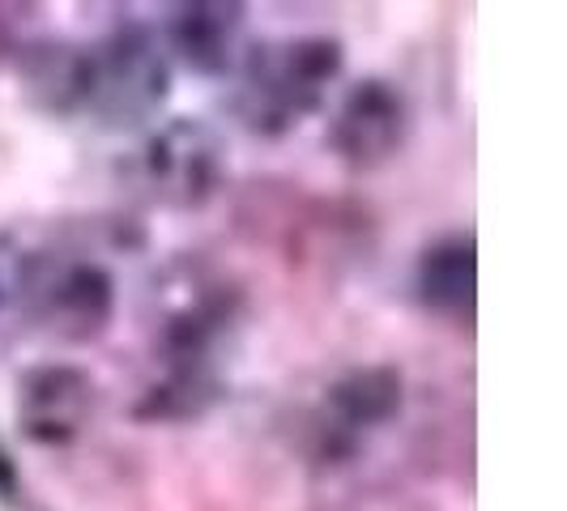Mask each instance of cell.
Wrapping results in <instances>:
<instances>
[{
    "label": "cell",
    "mask_w": 567,
    "mask_h": 511,
    "mask_svg": "<svg viewBox=\"0 0 567 511\" xmlns=\"http://www.w3.org/2000/svg\"><path fill=\"white\" fill-rule=\"evenodd\" d=\"M142 179L167 209H200L227 179V142L197 115H175L150 133L142 149Z\"/></svg>",
    "instance_id": "obj_6"
},
{
    "label": "cell",
    "mask_w": 567,
    "mask_h": 511,
    "mask_svg": "<svg viewBox=\"0 0 567 511\" xmlns=\"http://www.w3.org/2000/svg\"><path fill=\"white\" fill-rule=\"evenodd\" d=\"M99 405L94 375L73 363H39L18 375L13 418L34 448H69L85 435Z\"/></svg>",
    "instance_id": "obj_8"
},
{
    "label": "cell",
    "mask_w": 567,
    "mask_h": 511,
    "mask_svg": "<svg viewBox=\"0 0 567 511\" xmlns=\"http://www.w3.org/2000/svg\"><path fill=\"white\" fill-rule=\"evenodd\" d=\"M22 85L27 98L48 115H82L85 103V48L82 43H30L22 52Z\"/></svg>",
    "instance_id": "obj_11"
},
{
    "label": "cell",
    "mask_w": 567,
    "mask_h": 511,
    "mask_svg": "<svg viewBox=\"0 0 567 511\" xmlns=\"http://www.w3.org/2000/svg\"><path fill=\"white\" fill-rule=\"evenodd\" d=\"M235 328H239V303L227 290L197 294L179 312H171L163 324V341H158L163 375L145 388L133 414L142 423L205 418L227 393L223 363H227Z\"/></svg>",
    "instance_id": "obj_2"
},
{
    "label": "cell",
    "mask_w": 567,
    "mask_h": 511,
    "mask_svg": "<svg viewBox=\"0 0 567 511\" xmlns=\"http://www.w3.org/2000/svg\"><path fill=\"white\" fill-rule=\"evenodd\" d=\"M18 494H22L18 460H13V452L0 444V503H4V508H13V503H18Z\"/></svg>",
    "instance_id": "obj_12"
},
{
    "label": "cell",
    "mask_w": 567,
    "mask_h": 511,
    "mask_svg": "<svg viewBox=\"0 0 567 511\" xmlns=\"http://www.w3.org/2000/svg\"><path fill=\"white\" fill-rule=\"evenodd\" d=\"M405 405V375L389 363H368L338 375L312 414V444L324 465H346L368 448Z\"/></svg>",
    "instance_id": "obj_5"
},
{
    "label": "cell",
    "mask_w": 567,
    "mask_h": 511,
    "mask_svg": "<svg viewBox=\"0 0 567 511\" xmlns=\"http://www.w3.org/2000/svg\"><path fill=\"white\" fill-rule=\"evenodd\" d=\"M13 299L39 333L69 345L99 341L115 320L112 269L90 255L22 252Z\"/></svg>",
    "instance_id": "obj_4"
},
{
    "label": "cell",
    "mask_w": 567,
    "mask_h": 511,
    "mask_svg": "<svg viewBox=\"0 0 567 511\" xmlns=\"http://www.w3.org/2000/svg\"><path fill=\"white\" fill-rule=\"evenodd\" d=\"M18 264H22V252H13V248H4V239H0V307L13 299V290H18Z\"/></svg>",
    "instance_id": "obj_13"
},
{
    "label": "cell",
    "mask_w": 567,
    "mask_h": 511,
    "mask_svg": "<svg viewBox=\"0 0 567 511\" xmlns=\"http://www.w3.org/2000/svg\"><path fill=\"white\" fill-rule=\"evenodd\" d=\"M248 9L223 0L171 4L163 22V48L197 77H230L244 60Z\"/></svg>",
    "instance_id": "obj_9"
},
{
    "label": "cell",
    "mask_w": 567,
    "mask_h": 511,
    "mask_svg": "<svg viewBox=\"0 0 567 511\" xmlns=\"http://www.w3.org/2000/svg\"><path fill=\"white\" fill-rule=\"evenodd\" d=\"M341 73L346 48L333 34H290L244 48L230 98L235 119L252 137L278 142L329 103V90L341 82Z\"/></svg>",
    "instance_id": "obj_1"
},
{
    "label": "cell",
    "mask_w": 567,
    "mask_h": 511,
    "mask_svg": "<svg viewBox=\"0 0 567 511\" xmlns=\"http://www.w3.org/2000/svg\"><path fill=\"white\" fill-rule=\"evenodd\" d=\"M414 299L431 315L474 320V303H478V239H474V230H449L419 252Z\"/></svg>",
    "instance_id": "obj_10"
},
{
    "label": "cell",
    "mask_w": 567,
    "mask_h": 511,
    "mask_svg": "<svg viewBox=\"0 0 567 511\" xmlns=\"http://www.w3.org/2000/svg\"><path fill=\"white\" fill-rule=\"evenodd\" d=\"M171 98V56L145 22H120L85 48V103L107 133H137Z\"/></svg>",
    "instance_id": "obj_3"
},
{
    "label": "cell",
    "mask_w": 567,
    "mask_h": 511,
    "mask_svg": "<svg viewBox=\"0 0 567 511\" xmlns=\"http://www.w3.org/2000/svg\"><path fill=\"white\" fill-rule=\"evenodd\" d=\"M410 98L389 77H359L341 94L338 112L329 119V149L350 170L384 167L410 137Z\"/></svg>",
    "instance_id": "obj_7"
}]
</instances>
